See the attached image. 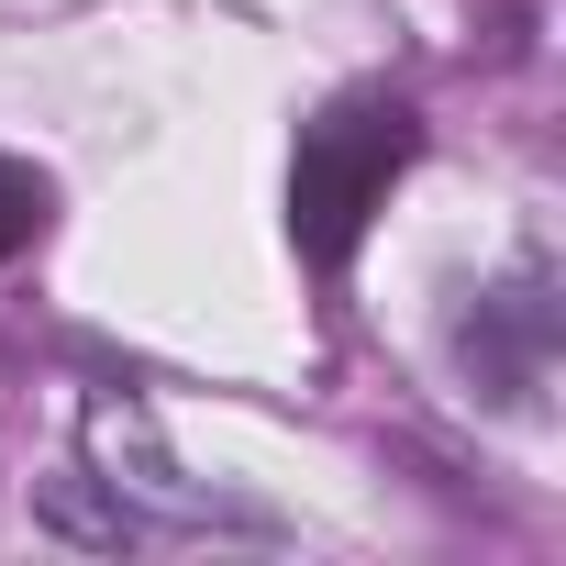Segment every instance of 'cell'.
Here are the masks:
<instances>
[{"mask_svg": "<svg viewBox=\"0 0 566 566\" xmlns=\"http://www.w3.org/2000/svg\"><path fill=\"white\" fill-rule=\"evenodd\" d=\"M411 112L400 101H334L323 123H301V156H290V233H301V255L334 277L345 255H356V233H367V211L389 200V178L411 167Z\"/></svg>", "mask_w": 566, "mask_h": 566, "instance_id": "6da1fadb", "label": "cell"}, {"mask_svg": "<svg viewBox=\"0 0 566 566\" xmlns=\"http://www.w3.org/2000/svg\"><path fill=\"white\" fill-rule=\"evenodd\" d=\"M455 367L489 389V400H533L544 378H555V290L522 266V277H500V290L455 323Z\"/></svg>", "mask_w": 566, "mask_h": 566, "instance_id": "7a4b0ae2", "label": "cell"}, {"mask_svg": "<svg viewBox=\"0 0 566 566\" xmlns=\"http://www.w3.org/2000/svg\"><path fill=\"white\" fill-rule=\"evenodd\" d=\"M45 211H56V189H45L23 156H0V266H12V255L45 233Z\"/></svg>", "mask_w": 566, "mask_h": 566, "instance_id": "3957f363", "label": "cell"}]
</instances>
